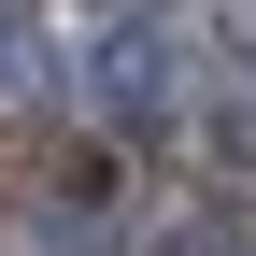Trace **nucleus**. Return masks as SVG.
I'll return each mask as SVG.
<instances>
[{
	"instance_id": "f257e3e1",
	"label": "nucleus",
	"mask_w": 256,
	"mask_h": 256,
	"mask_svg": "<svg viewBox=\"0 0 256 256\" xmlns=\"http://www.w3.org/2000/svg\"><path fill=\"white\" fill-rule=\"evenodd\" d=\"M100 114H114V128H156V114H171V43H156L142 14L100 28Z\"/></svg>"
},
{
	"instance_id": "f03ea898",
	"label": "nucleus",
	"mask_w": 256,
	"mask_h": 256,
	"mask_svg": "<svg viewBox=\"0 0 256 256\" xmlns=\"http://www.w3.org/2000/svg\"><path fill=\"white\" fill-rule=\"evenodd\" d=\"M43 14H28V0H0V114H43Z\"/></svg>"
},
{
	"instance_id": "7ed1b4c3",
	"label": "nucleus",
	"mask_w": 256,
	"mask_h": 256,
	"mask_svg": "<svg viewBox=\"0 0 256 256\" xmlns=\"http://www.w3.org/2000/svg\"><path fill=\"white\" fill-rule=\"evenodd\" d=\"M156 256H256V242H242V214H185V228L156 242Z\"/></svg>"
}]
</instances>
